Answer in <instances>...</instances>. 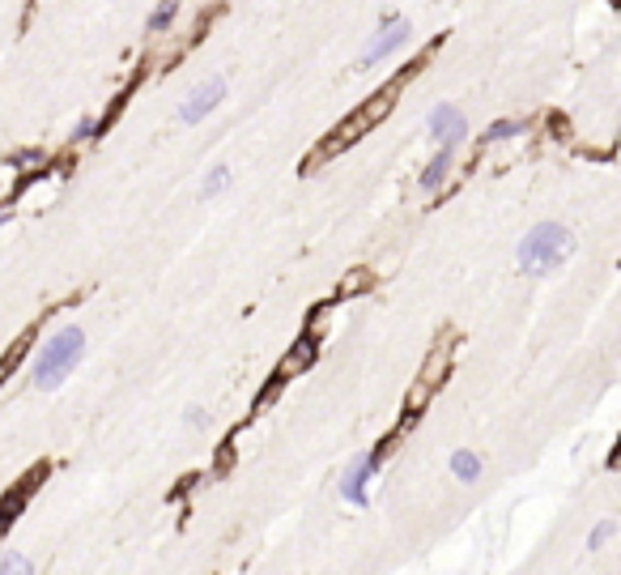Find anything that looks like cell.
I'll use <instances>...</instances> for the list:
<instances>
[{
    "label": "cell",
    "instance_id": "6da1fadb",
    "mask_svg": "<svg viewBox=\"0 0 621 575\" xmlns=\"http://www.w3.org/2000/svg\"><path fill=\"white\" fill-rule=\"evenodd\" d=\"M413 73H417V65L405 68V73H400L396 82H388L383 90H375V94H371V99L362 102V107H358L354 115H345L341 124H337V128L328 132L324 141H319V149H315V154H310V158H307L302 166H307V171H315L319 163H328V158H337L341 149L358 146V141H362V137H366L371 128H375L379 119H388V111L396 107V99H400V90H405V82H409Z\"/></svg>",
    "mask_w": 621,
    "mask_h": 575
},
{
    "label": "cell",
    "instance_id": "7a4b0ae2",
    "mask_svg": "<svg viewBox=\"0 0 621 575\" xmlns=\"http://www.w3.org/2000/svg\"><path fill=\"white\" fill-rule=\"evenodd\" d=\"M85 354V332L77 329V324H68V329H60L56 337H48L43 341V349H39V358H34V388H43V393H51V388H60L68 376H73V367L82 362Z\"/></svg>",
    "mask_w": 621,
    "mask_h": 575
},
{
    "label": "cell",
    "instance_id": "3957f363",
    "mask_svg": "<svg viewBox=\"0 0 621 575\" xmlns=\"http://www.w3.org/2000/svg\"><path fill=\"white\" fill-rule=\"evenodd\" d=\"M571 247H574V239H571V230L566 226H557V222H540V226H532L528 234L520 239V269L523 273H554L557 264L571 256Z\"/></svg>",
    "mask_w": 621,
    "mask_h": 575
},
{
    "label": "cell",
    "instance_id": "277c9868",
    "mask_svg": "<svg viewBox=\"0 0 621 575\" xmlns=\"http://www.w3.org/2000/svg\"><path fill=\"white\" fill-rule=\"evenodd\" d=\"M409 43V22L405 17H396L388 13L383 22H379V31L371 34V43H366V51H362V65L366 68H375L379 60H388L396 48H405Z\"/></svg>",
    "mask_w": 621,
    "mask_h": 575
},
{
    "label": "cell",
    "instance_id": "5b68a950",
    "mask_svg": "<svg viewBox=\"0 0 621 575\" xmlns=\"http://www.w3.org/2000/svg\"><path fill=\"white\" fill-rule=\"evenodd\" d=\"M226 99V82L222 77H213V82H200L188 99L179 102V124H200V119H209L217 107Z\"/></svg>",
    "mask_w": 621,
    "mask_h": 575
},
{
    "label": "cell",
    "instance_id": "8992f818",
    "mask_svg": "<svg viewBox=\"0 0 621 575\" xmlns=\"http://www.w3.org/2000/svg\"><path fill=\"white\" fill-rule=\"evenodd\" d=\"M451 358H456V337H451V332H442L439 345L425 354L422 371H417V388H422V393H434L442 379L451 376Z\"/></svg>",
    "mask_w": 621,
    "mask_h": 575
},
{
    "label": "cell",
    "instance_id": "52a82bcc",
    "mask_svg": "<svg viewBox=\"0 0 621 575\" xmlns=\"http://www.w3.org/2000/svg\"><path fill=\"white\" fill-rule=\"evenodd\" d=\"M379 464H383V460H375L371 452H366V456H358L349 469H345L341 494L354 503V508H366V503H371V477L379 473Z\"/></svg>",
    "mask_w": 621,
    "mask_h": 575
},
{
    "label": "cell",
    "instance_id": "ba28073f",
    "mask_svg": "<svg viewBox=\"0 0 621 575\" xmlns=\"http://www.w3.org/2000/svg\"><path fill=\"white\" fill-rule=\"evenodd\" d=\"M425 132L434 137V146H459L468 137V124H464V115L451 102H439L434 111L425 115Z\"/></svg>",
    "mask_w": 621,
    "mask_h": 575
},
{
    "label": "cell",
    "instance_id": "9c48e42d",
    "mask_svg": "<svg viewBox=\"0 0 621 575\" xmlns=\"http://www.w3.org/2000/svg\"><path fill=\"white\" fill-rule=\"evenodd\" d=\"M39 477H48V464H43V469H34V473L26 477L22 486H13V491H9L4 499H0V528H9V525L17 520V516H22V508H26V499H31V491L39 486Z\"/></svg>",
    "mask_w": 621,
    "mask_h": 575
},
{
    "label": "cell",
    "instance_id": "30bf717a",
    "mask_svg": "<svg viewBox=\"0 0 621 575\" xmlns=\"http://www.w3.org/2000/svg\"><path fill=\"white\" fill-rule=\"evenodd\" d=\"M451 166H456V146H439L434 149V158L425 163L422 171V192H439L442 183H447V175H451Z\"/></svg>",
    "mask_w": 621,
    "mask_h": 575
},
{
    "label": "cell",
    "instance_id": "8fae6325",
    "mask_svg": "<svg viewBox=\"0 0 621 575\" xmlns=\"http://www.w3.org/2000/svg\"><path fill=\"white\" fill-rule=\"evenodd\" d=\"M183 13V0H162L153 13H149V34H171L175 31V22Z\"/></svg>",
    "mask_w": 621,
    "mask_h": 575
},
{
    "label": "cell",
    "instance_id": "7c38bea8",
    "mask_svg": "<svg viewBox=\"0 0 621 575\" xmlns=\"http://www.w3.org/2000/svg\"><path fill=\"white\" fill-rule=\"evenodd\" d=\"M451 477H456V482H477V477H481V456L468 452V447L451 452Z\"/></svg>",
    "mask_w": 621,
    "mask_h": 575
},
{
    "label": "cell",
    "instance_id": "4fadbf2b",
    "mask_svg": "<svg viewBox=\"0 0 621 575\" xmlns=\"http://www.w3.org/2000/svg\"><path fill=\"white\" fill-rule=\"evenodd\" d=\"M310 358H315V341H310V337H302V341H298V349H294V354H290V358H285V362H281V367H277V376H281V379H290V376H294V371H298V367H307Z\"/></svg>",
    "mask_w": 621,
    "mask_h": 575
},
{
    "label": "cell",
    "instance_id": "5bb4252c",
    "mask_svg": "<svg viewBox=\"0 0 621 575\" xmlns=\"http://www.w3.org/2000/svg\"><path fill=\"white\" fill-rule=\"evenodd\" d=\"M230 180H234V175H230V166H213L209 175H205V183H200V197H205V200L222 197V192L230 188Z\"/></svg>",
    "mask_w": 621,
    "mask_h": 575
},
{
    "label": "cell",
    "instance_id": "9a60e30c",
    "mask_svg": "<svg viewBox=\"0 0 621 575\" xmlns=\"http://www.w3.org/2000/svg\"><path fill=\"white\" fill-rule=\"evenodd\" d=\"M520 132H523V119H494L490 128H485V141H511Z\"/></svg>",
    "mask_w": 621,
    "mask_h": 575
},
{
    "label": "cell",
    "instance_id": "2e32d148",
    "mask_svg": "<svg viewBox=\"0 0 621 575\" xmlns=\"http://www.w3.org/2000/svg\"><path fill=\"white\" fill-rule=\"evenodd\" d=\"M0 575H34L31 559H22V554H9V559L0 562Z\"/></svg>",
    "mask_w": 621,
    "mask_h": 575
},
{
    "label": "cell",
    "instance_id": "e0dca14e",
    "mask_svg": "<svg viewBox=\"0 0 621 575\" xmlns=\"http://www.w3.org/2000/svg\"><path fill=\"white\" fill-rule=\"evenodd\" d=\"M613 533H617V525H613V520H600V525L591 528V537H588V550H600V545H605L608 537H613Z\"/></svg>",
    "mask_w": 621,
    "mask_h": 575
},
{
    "label": "cell",
    "instance_id": "ac0fdd59",
    "mask_svg": "<svg viewBox=\"0 0 621 575\" xmlns=\"http://www.w3.org/2000/svg\"><path fill=\"white\" fill-rule=\"evenodd\" d=\"M358 286H371V273H366V269H358V278H345L341 281V295H354Z\"/></svg>",
    "mask_w": 621,
    "mask_h": 575
},
{
    "label": "cell",
    "instance_id": "d6986e66",
    "mask_svg": "<svg viewBox=\"0 0 621 575\" xmlns=\"http://www.w3.org/2000/svg\"><path fill=\"white\" fill-rule=\"evenodd\" d=\"M94 132H99V124H94V119H82V124L73 128V141H90Z\"/></svg>",
    "mask_w": 621,
    "mask_h": 575
},
{
    "label": "cell",
    "instance_id": "ffe728a7",
    "mask_svg": "<svg viewBox=\"0 0 621 575\" xmlns=\"http://www.w3.org/2000/svg\"><path fill=\"white\" fill-rule=\"evenodd\" d=\"M205 422H209V418H205V413H200V410H192V413H188V427H205Z\"/></svg>",
    "mask_w": 621,
    "mask_h": 575
}]
</instances>
